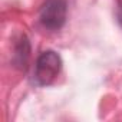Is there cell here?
Returning a JSON list of instances; mask_svg holds the SVG:
<instances>
[{
  "mask_svg": "<svg viewBox=\"0 0 122 122\" xmlns=\"http://www.w3.org/2000/svg\"><path fill=\"white\" fill-rule=\"evenodd\" d=\"M118 20L122 25V3H119V7H118Z\"/></svg>",
  "mask_w": 122,
  "mask_h": 122,
  "instance_id": "obj_4",
  "label": "cell"
},
{
  "mask_svg": "<svg viewBox=\"0 0 122 122\" xmlns=\"http://www.w3.org/2000/svg\"><path fill=\"white\" fill-rule=\"evenodd\" d=\"M68 3L66 0H46L39 12V22L43 29L57 32L66 23Z\"/></svg>",
  "mask_w": 122,
  "mask_h": 122,
  "instance_id": "obj_2",
  "label": "cell"
},
{
  "mask_svg": "<svg viewBox=\"0 0 122 122\" xmlns=\"http://www.w3.org/2000/svg\"><path fill=\"white\" fill-rule=\"evenodd\" d=\"M62 57L55 50L42 52L35 63L33 71V82L37 86H49L55 82L62 71Z\"/></svg>",
  "mask_w": 122,
  "mask_h": 122,
  "instance_id": "obj_1",
  "label": "cell"
},
{
  "mask_svg": "<svg viewBox=\"0 0 122 122\" xmlns=\"http://www.w3.org/2000/svg\"><path fill=\"white\" fill-rule=\"evenodd\" d=\"M29 56H30V43H29V39L25 35H20V37L16 40V45H15L13 63L19 69H26L27 68Z\"/></svg>",
  "mask_w": 122,
  "mask_h": 122,
  "instance_id": "obj_3",
  "label": "cell"
}]
</instances>
